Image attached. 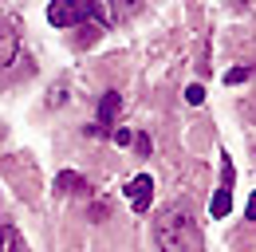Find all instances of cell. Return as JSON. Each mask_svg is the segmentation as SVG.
Returning <instances> with one entry per match:
<instances>
[{
	"label": "cell",
	"mask_w": 256,
	"mask_h": 252,
	"mask_svg": "<svg viewBox=\"0 0 256 252\" xmlns=\"http://www.w3.org/2000/svg\"><path fill=\"white\" fill-rule=\"evenodd\" d=\"M110 4V16L122 24V20H130V16H138V8H142V0H106Z\"/></svg>",
	"instance_id": "ba28073f"
},
{
	"label": "cell",
	"mask_w": 256,
	"mask_h": 252,
	"mask_svg": "<svg viewBox=\"0 0 256 252\" xmlns=\"http://www.w3.org/2000/svg\"><path fill=\"white\" fill-rule=\"evenodd\" d=\"M186 102H190V106H201V102H205V87H201V83H190V87H186Z\"/></svg>",
	"instance_id": "8fae6325"
},
{
	"label": "cell",
	"mask_w": 256,
	"mask_h": 252,
	"mask_svg": "<svg viewBox=\"0 0 256 252\" xmlns=\"http://www.w3.org/2000/svg\"><path fill=\"white\" fill-rule=\"evenodd\" d=\"M256 75V63H240V67H232V71H224V87H240L244 79H252Z\"/></svg>",
	"instance_id": "9c48e42d"
},
{
	"label": "cell",
	"mask_w": 256,
	"mask_h": 252,
	"mask_svg": "<svg viewBox=\"0 0 256 252\" xmlns=\"http://www.w3.org/2000/svg\"><path fill=\"white\" fill-rule=\"evenodd\" d=\"M110 138H114V146H134V130H122V126H114V130H110Z\"/></svg>",
	"instance_id": "7c38bea8"
},
{
	"label": "cell",
	"mask_w": 256,
	"mask_h": 252,
	"mask_svg": "<svg viewBox=\"0 0 256 252\" xmlns=\"http://www.w3.org/2000/svg\"><path fill=\"white\" fill-rule=\"evenodd\" d=\"M232 186H236V166H232V158L221 150V182H217V193H213V201H209V213L217 220H224L232 213Z\"/></svg>",
	"instance_id": "3957f363"
},
{
	"label": "cell",
	"mask_w": 256,
	"mask_h": 252,
	"mask_svg": "<svg viewBox=\"0 0 256 252\" xmlns=\"http://www.w3.org/2000/svg\"><path fill=\"white\" fill-rule=\"evenodd\" d=\"M0 252H20V236L8 224H0Z\"/></svg>",
	"instance_id": "30bf717a"
},
{
	"label": "cell",
	"mask_w": 256,
	"mask_h": 252,
	"mask_svg": "<svg viewBox=\"0 0 256 252\" xmlns=\"http://www.w3.org/2000/svg\"><path fill=\"white\" fill-rule=\"evenodd\" d=\"M118 114H122V94L102 91V98H98V118H95V126H87V134H95V138L110 134V130L118 126Z\"/></svg>",
	"instance_id": "277c9868"
},
{
	"label": "cell",
	"mask_w": 256,
	"mask_h": 252,
	"mask_svg": "<svg viewBox=\"0 0 256 252\" xmlns=\"http://www.w3.org/2000/svg\"><path fill=\"white\" fill-rule=\"evenodd\" d=\"M122 193H126L134 213H150V205H154V178H150V174H134Z\"/></svg>",
	"instance_id": "5b68a950"
},
{
	"label": "cell",
	"mask_w": 256,
	"mask_h": 252,
	"mask_svg": "<svg viewBox=\"0 0 256 252\" xmlns=\"http://www.w3.org/2000/svg\"><path fill=\"white\" fill-rule=\"evenodd\" d=\"M134 150H138V158H150V138L146 134H134Z\"/></svg>",
	"instance_id": "4fadbf2b"
},
{
	"label": "cell",
	"mask_w": 256,
	"mask_h": 252,
	"mask_svg": "<svg viewBox=\"0 0 256 252\" xmlns=\"http://www.w3.org/2000/svg\"><path fill=\"white\" fill-rule=\"evenodd\" d=\"M244 213H248V220H256V193L248 197V209H244Z\"/></svg>",
	"instance_id": "5bb4252c"
},
{
	"label": "cell",
	"mask_w": 256,
	"mask_h": 252,
	"mask_svg": "<svg viewBox=\"0 0 256 252\" xmlns=\"http://www.w3.org/2000/svg\"><path fill=\"white\" fill-rule=\"evenodd\" d=\"M158 248L162 252H205V232L186 201L170 205L158 217Z\"/></svg>",
	"instance_id": "6da1fadb"
},
{
	"label": "cell",
	"mask_w": 256,
	"mask_h": 252,
	"mask_svg": "<svg viewBox=\"0 0 256 252\" xmlns=\"http://www.w3.org/2000/svg\"><path fill=\"white\" fill-rule=\"evenodd\" d=\"M228 4H232V8H244V4H248V0H228Z\"/></svg>",
	"instance_id": "9a60e30c"
},
{
	"label": "cell",
	"mask_w": 256,
	"mask_h": 252,
	"mask_svg": "<svg viewBox=\"0 0 256 252\" xmlns=\"http://www.w3.org/2000/svg\"><path fill=\"white\" fill-rule=\"evenodd\" d=\"M98 16V0H52L48 4V24L52 28H79Z\"/></svg>",
	"instance_id": "7a4b0ae2"
},
{
	"label": "cell",
	"mask_w": 256,
	"mask_h": 252,
	"mask_svg": "<svg viewBox=\"0 0 256 252\" xmlns=\"http://www.w3.org/2000/svg\"><path fill=\"white\" fill-rule=\"evenodd\" d=\"M56 193H60V197H87L91 186H87L83 174H75V170H60V178H56Z\"/></svg>",
	"instance_id": "8992f818"
},
{
	"label": "cell",
	"mask_w": 256,
	"mask_h": 252,
	"mask_svg": "<svg viewBox=\"0 0 256 252\" xmlns=\"http://www.w3.org/2000/svg\"><path fill=\"white\" fill-rule=\"evenodd\" d=\"M16 52H20V36L8 28V24H0V67H12Z\"/></svg>",
	"instance_id": "52a82bcc"
}]
</instances>
